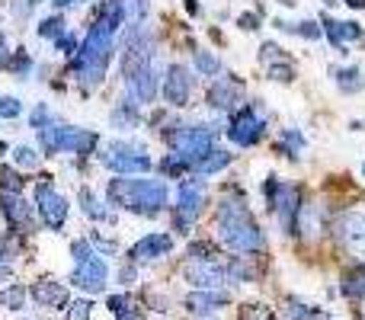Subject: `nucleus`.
Instances as JSON below:
<instances>
[{
    "label": "nucleus",
    "instance_id": "f257e3e1",
    "mask_svg": "<svg viewBox=\"0 0 365 320\" xmlns=\"http://www.w3.org/2000/svg\"><path fill=\"white\" fill-rule=\"evenodd\" d=\"M212 224L218 240L237 257H263L266 253V234L257 224L250 205H247V195L240 189H231V192L221 195L218 205H215Z\"/></svg>",
    "mask_w": 365,
    "mask_h": 320
},
{
    "label": "nucleus",
    "instance_id": "f03ea898",
    "mask_svg": "<svg viewBox=\"0 0 365 320\" xmlns=\"http://www.w3.org/2000/svg\"><path fill=\"white\" fill-rule=\"evenodd\" d=\"M113 55H115V32L106 23L93 19L87 26V36H83L81 48L74 51V58L68 64V74L77 81L81 96H90L100 90V83L106 81L109 64H113Z\"/></svg>",
    "mask_w": 365,
    "mask_h": 320
},
{
    "label": "nucleus",
    "instance_id": "7ed1b4c3",
    "mask_svg": "<svg viewBox=\"0 0 365 320\" xmlns=\"http://www.w3.org/2000/svg\"><path fill=\"white\" fill-rule=\"evenodd\" d=\"M106 202L138 218H158L167 212L170 186L167 180H154V176H113L106 182Z\"/></svg>",
    "mask_w": 365,
    "mask_h": 320
},
{
    "label": "nucleus",
    "instance_id": "20e7f679",
    "mask_svg": "<svg viewBox=\"0 0 365 320\" xmlns=\"http://www.w3.org/2000/svg\"><path fill=\"white\" fill-rule=\"evenodd\" d=\"M164 141L177 158L186 160L189 173H195V167L202 163L212 148H218V125H208V122H182V125H170L164 132Z\"/></svg>",
    "mask_w": 365,
    "mask_h": 320
},
{
    "label": "nucleus",
    "instance_id": "39448f33",
    "mask_svg": "<svg viewBox=\"0 0 365 320\" xmlns=\"http://www.w3.org/2000/svg\"><path fill=\"white\" fill-rule=\"evenodd\" d=\"M263 199H266V212L276 215V221L282 224V231L289 237L298 234V215H302V189L292 182L279 180L276 173H269L263 180Z\"/></svg>",
    "mask_w": 365,
    "mask_h": 320
},
{
    "label": "nucleus",
    "instance_id": "423d86ee",
    "mask_svg": "<svg viewBox=\"0 0 365 320\" xmlns=\"http://www.w3.org/2000/svg\"><path fill=\"white\" fill-rule=\"evenodd\" d=\"M208 205V182L202 180L199 173H189L180 180V189H177V205L170 212V221H173V231L177 234H189L192 224L199 221V215L205 212Z\"/></svg>",
    "mask_w": 365,
    "mask_h": 320
},
{
    "label": "nucleus",
    "instance_id": "0eeeda50",
    "mask_svg": "<svg viewBox=\"0 0 365 320\" xmlns=\"http://www.w3.org/2000/svg\"><path fill=\"white\" fill-rule=\"evenodd\" d=\"M100 163L113 176H141L154 170L151 154L145 151V145H135V141H109L100 151Z\"/></svg>",
    "mask_w": 365,
    "mask_h": 320
},
{
    "label": "nucleus",
    "instance_id": "6e6552de",
    "mask_svg": "<svg viewBox=\"0 0 365 320\" xmlns=\"http://www.w3.org/2000/svg\"><path fill=\"white\" fill-rule=\"evenodd\" d=\"M32 208H36L38 221H42L48 231H61L64 221H68V215H71L68 195L58 192V189H55V180H51L48 173L38 176L36 192H32Z\"/></svg>",
    "mask_w": 365,
    "mask_h": 320
},
{
    "label": "nucleus",
    "instance_id": "1a4fd4ad",
    "mask_svg": "<svg viewBox=\"0 0 365 320\" xmlns=\"http://www.w3.org/2000/svg\"><path fill=\"white\" fill-rule=\"evenodd\" d=\"M269 132V119L259 113L257 103H244L231 113V125H227V141L237 148H253L266 138Z\"/></svg>",
    "mask_w": 365,
    "mask_h": 320
},
{
    "label": "nucleus",
    "instance_id": "9d476101",
    "mask_svg": "<svg viewBox=\"0 0 365 320\" xmlns=\"http://www.w3.org/2000/svg\"><path fill=\"white\" fill-rule=\"evenodd\" d=\"M192 71L182 61H173L164 68V77H160V93H164V103L173 109H186L189 100H192Z\"/></svg>",
    "mask_w": 365,
    "mask_h": 320
},
{
    "label": "nucleus",
    "instance_id": "9b49d317",
    "mask_svg": "<svg viewBox=\"0 0 365 320\" xmlns=\"http://www.w3.org/2000/svg\"><path fill=\"white\" fill-rule=\"evenodd\" d=\"M334 237L340 240L359 263H365V208L340 212V218L334 221Z\"/></svg>",
    "mask_w": 365,
    "mask_h": 320
},
{
    "label": "nucleus",
    "instance_id": "f8f14e48",
    "mask_svg": "<svg viewBox=\"0 0 365 320\" xmlns=\"http://www.w3.org/2000/svg\"><path fill=\"white\" fill-rule=\"evenodd\" d=\"M71 285H77L81 291H90V295H100L103 289H106L109 282V266L106 259H103V253H93V257L81 259V263H74V269H71Z\"/></svg>",
    "mask_w": 365,
    "mask_h": 320
},
{
    "label": "nucleus",
    "instance_id": "ddd939ff",
    "mask_svg": "<svg viewBox=\"0 0 365 320\" xmlns=\"http://www.w3.org/2000/svg\"><path fill=\"white\" fill-rule=\"evenodd\" d=\"M237 106H244V81L237 74H221L208 87V109L215 113H234Z\"/></svg>",
    "mask_w": 365,
    "mask_h": 320
},
{
    "label": "nucleus",
    "instance_id": "4468645a",
    "mask_svg": "<svg viewBox=\"0 0 365 320\" xmlns=\"http://www.w3.org/2000/svg\"><path fill=\"white\" fill-rule=\"evenodd\" d=\"M0 212H4L6 227L13 234L36 231V208L23 199V192H0Z\"/></svg>",
    "mask_w": 365,
    "mask_h": 320
},
{
    "label": "nucleus",
    "instance_id": "2eb2a0df",
    "mask_svg": "<svg viewBox=\"0 0 365 320\" xmlns=\"http://www.w3.org/2000/svg\"><path fill=\"white\" fill-rule=\"evenodd\" d=\"M173 253V234L167 231H151L141 240H135L132 250H128V263L141 266V263H158V259L170 257Z\"/></svg>",
    "mask_w": 365,
    "mask_h": 320
},
{
    "label": "nucleus",
    "instance_id": "dca6fc26",
    "mask_svg": "<svg viewBox=\"0 0 365 320\" xmlns=\"http://www.w3.org/2000/svg\"><path fill=\"white\" fill-rule=\"evenodd\" d=\"M100 145V135L81 125H64L61 122V141H58V154H74V158L87 160Z\"/></svg>",
    "mask_w": 365,
    "mask_h": 320
},
{
    "label": "nucleus",
    "instance_id": "f3484780",
    "mask_svg": "<svg viewBox=\"0 0 365 320\" xmlns=\"http://www.w3.org/2000/svg\"><path fill=\"white\" fill-rule=\"evenodd\" d=\"M186 282L192 289H208V291H221L227 285V269L218 259H208V263H189L186 266Z\"/></svg>",
    "mask_w": 365,
    "mask_h": 320
},
{
    "label": "nucleus",
    "instance_id": "a211bd4d",
    "mask_svg": "<svg viewBox=\"0 0 365 320\" xmlns=\"http://www.w3.org/2000/svg\"><path fill=\"white\" fill-rule=\"evenodd\" d=\"M29 298L45 311H64L71 304L68 285L55 282V279H38V282L29 285Z\"/></svg>",
    "mask_w": 365,
    "mask_h": 320
},
{
    "label": "nucleus",
    "instance_id": "6ab92c4d",
    "mask_svg": "<svg viewBox=\"0 0 365 320\" xmlns=\"http://www.w3.org/2000/svg\"><path fill=\"white\" fill-rule=\"evenodd\" d=\"M321 29H324V36L330 38V45H334L336 51H346L349 42H359V38L365 36L362 26L356 23V19H346V23H340V19L327 16V13L321 16Z\"/></svg>",
    "mask_w": 365,
    "mask_h": 320
},
{
    "label": "nucleus",
    "instance_id": "aec40b11",
    "mask_svg": "<svg viewBox=\"0 0 365 320\" xmlns=\"http://www.w3.org/2000/svg\"><path fill=\"white\" fill-rule=\"evenodd\" d=\"M231 304L227 291H208V289H195L192 295L186 298V311L195 317H218L221 311Z\"/></svg>",
    "mask_w": 365,
    "mask_h": 320
},
{
    "label": "nucleus",
    "instance_id": "412c9836",
    "mask_svg": "<svg viewBox=\"0 0 365 320\" xmlns=\"http://www.w3.org/2000/svg\"><path fill=\"white\" fill-rule=\"evenodd\" d=\"M109 122H113L115 132H135L141 125V106L132 100V96H122L115 103V109L109 113Z\"/></svg>",
    "mask_w": 365,
    "mask_h": 320
},
{
    "label": "nucleus",
    "instance_id": "4be33fe9",
    "mask_svg": "<svg viewBox=\"0 0 365 320\" xmlns=\"http://www.w3.org/2000/svg\"><path fill=\"white\" fill-rule=\"evenodd\" d=\"M77 199H81V212L87 215L90 221H106V224H115V212L109 208V202H103L90 186H81Z\"/></svg>",
    "mask_w": 365,
    "mask_h": 320
},
{
    "label": "nucleus",
    "instance_id": "5701e85b",
    "mask_svg": "<svg viewBox=\"0 0 365 320\" xmlns=\"http://www.w3.org/2000/svg\"><path fill=\"white\" fill-rule=\"evenodd\" d=\"M330 74H334V83L340 93L353 96V93H359V90H365V77L356 64H349V68H330Z\"/></svg>",
    "mask_w": 365,
    "mask_h": 320
},
{
    "label": "nucleus",
    "instance_id": "b1692460",
    "mask_svg": "<svg viewBox=\"0 0 365 320\" xmlns=\"http://www.w3.org/2000/svg\"><path fill=\"white\" fill-rule=\"evenodd\" d=\"M304 145H308V141H304V135L298 132V128H282V135H279V141L272 148H276V154H282L285 160H298Z\"/></svg>",
    "mask_w": 365,
    "mask_h": 320
},
{
    "label": "nucleus",
    "instance_id": "393cba45",
    "mask_svg": "<svg viewBox=\"0 0 365 320\" xmlns=\"http://www.w3.org/2000/svg\"><path fill=\"white\" fill-rule=\"evenodd\" d=\"M234 163V154L227 151V148H212V151L202 158V163L195 167V173L199 176H215V173H221V170H227Z\"/></svg>",
    "mask_w": 365,
    "mask_h": 320
},
{
    "label": "nucleus",
    "instance_id": "a878e982",
    "mask_svg": "<svg viewBox=\"0 0 365 320\" xmlns=\"http://www.w3.org/2000/svg\"><path fill=\"white\" fill-rule=\"evenodd\" d=\"M272 26H276V29H282V32H292V36L308 38V42H321V38H324L321 23H314V19H302V23H289V19H272Z\"/></svg>",
    "mask_w": 365,
    "mask_h": 320
},
{
    "label": "nucleus",
    "instance_id": "bb28decb",
    "mask_svg": "<svg viewBox=\"0 0 365 320\" xmlns=\"http://www.w3.org/2000/svg\"><path fill=\"white\" fill-rule=\"evenodd\" d=\"M285 317L289 320H334L324 308L302 301V298H289V301H285Z\"/></svg>",
    "mask_w": 365,
    "mask_h": 320
},
{
    "label": "nucleus",
    "instance_id": "cd10ccee",
    "mask_svg": "<svg viewBox=\"0 0 365 320\" xmlns=\"http://www.w3.org/2000/svg\"><path fill=\"white\" fill-rule=\"evenodd\" d=\"M340 291L349 301H365V263H359L356 269H349L346 276H343Z\"/></svg>",
    "mask_w": 365,
    "mask_h": 320
},
{
    "label": "nucleus",
    "instance_id": "c85d7f7f",
    "mask_svg": "<svg viewBox=\"0 0 365 320\" xmlns=\"http://www.w3.org/2000/svg\"><path fill=\"white\" fill-rule=\"evenodd\" d=\"M106 311L115 320H141V314L135 311V301L128 295H109L106 298Z\"/></svg>",
    "mask_w": 365,
    "mask_h": 320
},
{
    "label": "nucleus",
    "instance_id": "c756f323",
    "mask_svg": "<svg viewBox=\"0 0 365 320\" xmlns=\"http://www.w3.org/2000/svg\"><path fill=\"white\" fill-rule=\"evenodd\" d=\"M26 298H29V289L19 282H10L6 289H0V308L6 311H23L26 308Z\"/></svg>",
    "mask_w": 365,
    "mask_h": 320
},
{
    "label": "nucleus",
    "instance_id": "7c9ffc66",
    "mask_svg": "<svg viewBox=\"0 0 365 320\" xmlns=\"http://www.w3.org/2000/svg\"><path fill=\"white\" fill-rule=\"evenodd\" d=\"M192 71L199 77H221V61H218V55H212V51H195L192 55Z\"/></svg>",
    "mask_w": 365,
    "mask_h": 320
},
{
    "label": "nucleus",
    "instance_id": "2f4dec72",
    "mask_svg": "<svg viewBox=\"0 0 365 320\" xmlns=\"http://www.w3.org/2000/svg\"><path fill=\"white\" fill-rule=\"evenodd\" d=\"M61 32H68V19H64V13H55V16L38 19V26H36V36L38 38H51V42H55Z\"/></svg>",
    "mask_w": 365,
    "mask_h": 320
},
{
    "label": "nucleus",
    "instance_id": "473e14b6",
    "mask_svg": "<svg viewBox=\"0 0 365 320\" xmlns=\"http://www.w3.org/2000/svg\"><path fill=\"white\" fill-rule=\"evenodd\" d=\"M186 259L189 263H208V259H218V247L212 240H192L186 247Z\"/></svg>",
    "mask_w": 365,
    "mask_h": 320
},
{
    "label": "nucleus",
    "instance_id": "72a5a7b5",
    "mask_svg": "<svg viewBox=\"0 0 365 320\" xmlns=\"http://www.w3.org/2000/svg\"><path fill=\"white\" fill-rule=\"evenodd\" d=\"M32 64H36V61H32L29 51H26V48H16V51L10 55V68H6V71H10L13 77H19V81H29Z\"/></svg>",
    "mask_w": 365,
    "mask_h": 320
},
{
    "label": "nucleus",
    "instance_id": "f704fd0d",
    "mask_svg": "<svg viewBox=\"0 0 365 320\" xmlns=\"http://www.w3.org/2000/svg\"><path fill=\"white\" fill-rule=\"evenodd\" d=\"M266 77H269L272 83H295V77H298V71H295V64L285 58V61H276V64H266Z\"/></svg>",
    "mask_w": 365,
    "mask_h": 320
},
{
    "label": "nucleus",
    "instance_id": "c9c22d12",
    "mask_svg": "<svg viewBox=\"0 0 365 320\" xmlns=\"http://www.w3.org/2000/svg\"><path fill=\"white\" fill-rule=\"evenodd\" d=\"M158 170L164 173V180H182V176H189V167H186V160L177 158V154H167L164 160L158 163Z\"/></svg>",
    "mask_w": 365,
    "mask_h": 320
},
{
    "label": "nucleus",
    "instance_id": "e433bc0d",
    "mask_svg": "<svg viewBox=\"0 0 365 320\" xmlns=\"http://www.w3.org/2000/svg\"><path fill=\"white\" fill-rule=\"evenodd\" d=\"M13 163L23 167V170H36L38 163H42V154H38L36 148H29V145H16L13 148Z\"/></svg>",
    "mask_w": 365,
    "mask_h": 320
},
{
    "label": "nucleus",
    "instance_id": "4c0bfd02",
    "mask_svg": "<svg viewBox=\"0 0 365 320\" xmlns=\"http://www.w3.org/2000/svg\"><path fill=\"white\" fill-rule=\"evenodd\" d=\"M55 119H58V115L51 113L48 103H36V106H32V113H29V128H32V132H38V128L51 125Z\"/></svg>",
    "mask_w": 365,
    "mask_h": 320
},
{
    "label": "nucleus",
    "instance_id": "58836bf2",
    "mask_svg": "<svg viewBox=\"0 0 365 320\" xmlns=\"http://www.w3.org/2000/svg\"><path fill=\"white\" fill-rule=\"evenodd\" d=\"M151 13V0H125V23H145Z\"/></svg>",
    "mask_w": 365,
    "mask_h": 320
},
{
    "label": "nucleus",
    "instance_id": "ea45409f",
    "mask_svg": "<svg viewBox=\"0 0 365 320\" xmlns=\"http://www.w3.org/2000/svg\"><path fill=\"white\" fill-rule=\"evenodd\" d=\"M64 314H68V320H90L93 317V301L90 298H77V301H71L64 308Z\"/></svg>",
    "mask_w": 365,
    "mask_h": 320
},
{
    "label": "nucleus",
    "instance_id": "a19ab883",
    "mask_svg": "<svg viewBox=\"0 0 365 320\" xmlns=\"http://www.w3.org/2000/svg\"><path fill=\"white\" fill-rule=\"evenodd\" d=\"M23 176L10 167H0V192H23Z\"/></svg>",
    "mask_w": 365,
    "mask_h": 320
},
{
    "label": "nucleus",
    "instance_id": "79ce46f5",
    "mask_svg": "<svg viewBox=\"0 0 365 320\" xmlns=\"http://www.w3.org/2000/svg\"><path fill=\"white\" fill-rule=\"evenodd\" d=\"M81 48V38H77V32H61V36L55 38V51L58 55H64V58H74V51Z\"/></svg>",
    "mask_w": 365,
    "mask_h": 320
},
{
    "label": "nucleus",
    "instance_id": "37998d69",
    "mask_svg": "<svg viewBox=\"0 0 365 320\" xmlns=\"http://www.w3.org/2000/svg\"><path fill=\"white\" fill-rule=\"evenodd\" d=\"M23 115V100L19 96H0V119L13 122Z\"/></svg>",
    "mask_w": 365,
    "mask_h": 320
},
{
    "label": "nucleus",
    "instance_id": "c03bdc74",
    "mask_svg": "<svg viewBox=\"0 0 365 320\" xmlns=\"http://www.w3.org/2000/svg\"><path fill=\"white\" fill-rule=\"evenodd\" d=\"M240 320H276V314L266 304H244L240 308Z\"/></svg>",
    "mask_w": 365,
    "mask_h": 320
},
{
    "label": "nucleus",
    "instance_id": "a18cd8bd",
    "mask_svg": "<svg viewBox=\"0 0 365 320\" xmlns=\"http://www.w3.org/2000/svg\"><path fill=\"white\" fill-rule=\"evenodd\" d=\"M285 58H289V55H285L276 42H263V45H259V61H263V64H276V61H285Z\"/></svg>",
    "mask_w": 365,
    "mask_h": 320
},
{
    "label": "nucleus",
    "instance_id": "49530a36",
    "mask_svg": "<svg viewBox=\"0 0 365 320\" xmlns=\"http://www.w3.org/2000/svg\"><path fill=\"white\" fill-rule=\"evenodd\" d=\"M237 29L240 32H259V13H240L237 16Z\"/></svg>",
    "mask_w": 365,
    "mask_h": 320
},
{
    "label": "nucleus",
    "instance_id": "de8ad7c7",
    "mask_svg": "<svg viewBox=\"0 0 365 320\" xmlns=\"http://www.w3.org/2000/svg\"><path fill=\"white\" fill-rule=\"evenodd\" d=\"M10 55H13V51H10V38L0 32V71L10 68Z\"/></svg>",
    "mask_w": 365,
    "mask_h": 320
},
{
    "label": "nucleus",
    "instance_id": "09e8293b",
    "mask_svg": "<svg viewBox=\"0 0 365 320\" xmlns=\"http://www.w3.org/2000/svg\"><path fill=\"white\" fill-rule=\"evenodd\" d=\"M90 240H93L103 253H115V240H106V237H100V234H90Z\"/></svg>",
    "mask_w": 365,
    "mask_h": 320
},
{
    "label": "nucleus",
    "instance_id": "8fccbe9b",
    "mask_svg": "<svg viewBox=\"0 0 365 320\" xmlns=\"http://www.w3.org/2000/svg\"><path fill=\"white\" fill-rule=\"evenodd\" d=\"M182 6H186L189 16H199V13H202V4H199V0H182Z\"/></svg>",
    "mask_w": 365,
    "mask_h": 320
},
{
    "label": "nucleus",
    "instance_id": "3c124183",
    "mask_svg": "<svg viewBox=\"0 0 365 320\" xmlns=\"http://www.w3.org/2000/svg\"><path fill=\"white\" fill-rule=\"evenodd\" d=\"M346 6H353V10H365V0H343Z\"/></svg>",
    "mask_w": 365,
    "mask_h": 320
},
{
    "label": "nucleus",
    "instance_id": "603ef678",
    "mask_svg": "<svg viewBox=\"0 0 365 320\" xmlns=\"http://www.w3.org/2000/svg\"><path fill=\"white\" fill-rule=\"evenodd\" d=\"M6 154H10V145H6V141H0V158H6Z\"/></svg>",
    "mask_w": 365,
    "mask_h": 320
},
{
    "label": "nucleus",
    "instance_id": "864d4df0",
    "mask_svg": "<svg viewBox=\"0 0 365 320\" xmlns=\"http://www.w3.org/2000/svg\"><path fill=\"white\" fill-rule=\"evenodd\" d=\"M26 4H29V6H38V4H45V0H26Z\"/></svg>",
    "mask_w": 365,
    "mask_h": 320
},
{
    "label": "nucleus",
    "instance_id": "5fc2aeb1",
    "mask_svg": "<svg viewBox=\"0 0 365 320\" xmlns=\"http://www.w3.org/2000/svg\"><path fill=\"white\" fill-rule=\"evenodd\" d=\"M324 4H327V6H336V4H340V0H324Z\"/></svg>",
    "mask_w": 365,
    "mask_h": 320
},
{
    "label": "nucleus",
    "instance_id": "6e6d98bb",
    "mask_svg": "<svg viewBox=\"0 0 365 320\" xmlns=\"http://www.w3.org/2000/svg\"><path fill=\"white\" fill-rule=\"evenodd\" d=\"M359 320H365V301H362V311H359Z\"/></svg>",
    "mask_w": 365,
    "mask_h": 320
},
{
    "label": "nucleus",
    "instance_id": "4d7b16f0",
    "mask_svg": "<svg viewBox=\"0 0 365 320\" xmlns=\"http://www.w3.org/2000/svg\"><path fill=\"white\" fill-rule=\"evenodd\" d=\"M74 4H87V0H74Z\"/></svg>",
    "mask_w": 365,
    "mask_h": 320
},
{
    "label": "nucleus",
    "instance_id": "13d9d810",
    "mask_svg": "<svg viewBox=\"0 0 365 320\" xmlns=\"http://www.w3.org/2000/svg\"><path fill=\"white\" fill-rule=\"evenodd\" d=\"M362 176H365V163H362Z\"/></svg>",
    "mask_w": 365,
    "mask_h": 320
}]
</instances>
